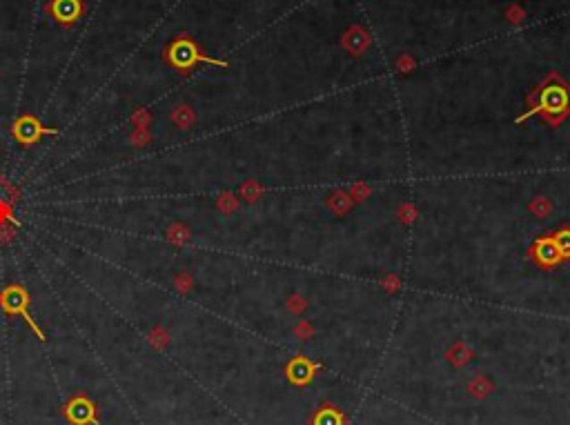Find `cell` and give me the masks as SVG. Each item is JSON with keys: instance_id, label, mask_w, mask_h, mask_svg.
<instances>
[{"instance_id": "1", "label": "cell", "mask_w": 570, "mask_h": 425, "mask_svg": "<svg viewBox=\"0 0 570 425\" xmlns=\"http://www.w3.org/2000/svg\"><path fill=\"white\" fill-rule=\"evenodd\" d=\"M0 310L7 312L9 317H22L27 321V325L36 332V336L45 341V332L41 330V325L31 319V314L27 312L29 310V294L27 289L22 285H9L3 289V303H0Z\"/></svg>"}, {"instance_id": "2", "label": "cell", "mask_w": 570, "mask_h": 425, "mask_svg": "<svg viewBox=\"0 0 570 425\" xmlns=\"http://www.w3.org/2000/svg\"><path fill=\"white\" fill-rule=\"evenodd\" d=\"M167 58L174 67H180V69H190L194 63H197V60H205V63H214V65H223L225 67L223 60H214V58L203 56L192 41H176L172 47H169Z\"/></svg>"}, {"instance_id": "3", "label": "cell", "mask_w": 570, "mask_h": 425, "mask_svg": "<svg viewBox=\"0 0 570 425\" xmlns=\"http://www.w3.org/2000/svg\"><path fill=\"white\" fill-rule=\"evenodd\" d=\"M45 134H54L56 136V129H47L41 125V120L31 116V114H25V116H20L14 125H11V136H14L18 143H22L25 147H29V145L34 143H38L41 136H45Z\"/></svg>"}, {"instance_id": "4", "label": "cell", "mask_w": 570, "mask_h": 425, "mask_svg": "<svg viewBox=\"0 0 570 425\" xmlns=\"http://www.w3.org/2000/svg\"><path fill=\"white\" fill-rule=\"evenodd\" d=\"M65 415L74 425H99V410H96L94 401H90L85 394H78L69 401Z\"/></svg>"}, {"instance_id": "5", "label": "cell", "mask_w": 570, "mask_h": 425, "mask_svg": "<svg viewBox=\"0 0 570 425\" xmlns=\"http://www.w3.org/2000/svg\"><path fill=\"white\" fill-rule=\"evenodd\" d=\"M80 11V0H54V16L60 22H74Z\"/></svg>"}, {"instance_id": "6", "label": "cell", "mask_w": 570, "mask_h": 425, "mask_svg": "<svg viewBox=\"0 0 570 425\" xmlns=\"http://www.w3.org/2000/svg\"><path fill=\"white\" fill-rule=\"evenodd\" d=\"M566 105H568L566 89H560V87L546 89V94H543V107L546 109H550V112H562Z\"/></svg>"}, {"instance_id": "7", "label": "cell", "mask_w": 570, "mask_h": 425, "mask_svg": "<svg viewBox=\"0 0 570 425\" xmlns=\"http://www.w3.org/2000/svg\"><path fill=\"white\" fill-rule=\"evenodd\" d=\"M194 112L190 105H176L172 109V123L178 127V129H190L194 125Z\"/></svg>"}, {"instance_id": "8", "label": "cell", "mask_w": 570, "mask_h": 425, "mask_svg": "<svg viewBox=\"0 0 570 425\" xmlns=\"http://www.w3.org/2000/svg\"><path fill=\"white\" fill-rule=\"evenodd\" d=\"M148 343H150L154 350H165L167 343H169V332H167V327H163V325H154L152 330L148 332Z\"/></svg>"}, {"instance_id": "9", "label": "cell", "mask_w": 570, "mask_h": 425, "mask_svg": "<svg viewBox=\"0 0 570 425\" xmlns=\"http://www.w3.org/2000/svg\"><path fill=\"white\" fill-rule=\"evenodd\" d=\"M167 240L169 243H174V245H183V243L190 238V232H187V227L185 225H180V223H172L167 227V232H165Z\"/></svg>"}, {"instance_id": "10", "label": "cell", "mask_w": 570, "mask_h": 425, "mask_svg": "<svg viewBox=\"0 0 570 425\" xmlns=\"http://www.w3.org/2000/svg\"><path fill=\"white\" fill-rule=\"evenodd\" d=\"M129 123L134 125V129H150V125H152V114L148 112V109H138V112L131 114Z\"/></svg>"}, {"instance_id": "11", "label": "cell", "mask_w": 570, "mask_h": 425, "mask_svg": "<svg viewBox=\"0 0 570 425\" xmlns=\"http://www.w3.org/2000/svg\"><path fill=\"white\" fill-rule=\"evenodd\" d=\"M127 141L134 145V147H145V145H150V141H152V131L150 129H134L127 136Z\"/></svg>"}, {"instance_id": "12", "label": "cell", "mask_w": 570, "mask_h": 425, "mask_svg": "<svg viewBox=\"0 0 570 425\" xmlns=\"http://www.w3.org/2000/svg\"><path fill=\"white\" fill-rule=\"evenodd\" d=\"M317 425H341V417L334 410H323L317 417Z\"/></svg>"}, {"instance_id": "13", "label": "cell", "mask_w": 570, "mask_h": 425, "mask_svg": "<svg viewBox=\"0 0 570 425\" xmlns=\"http://www.w3.org/2000/svg\"><path fill=\"white\" fill-rule=\"evenodd\" d=\"M174 287L178 289V292H187V289L192 287V278H190V274H178L176 278H174Z\"/></svg>"}, {"instance_id": "14", "label": "cell", "mask_w": 570, "mask_h": 425, "mask_svg": "<svg viewBox=\"0 0 570 425\" xmlns=\"http://www.w3.org/2000/svg\"><path fill=\"white\" fill-rule=\"evenodd\" d=\"M560 252H568L570 254V232H564L560 236Z\"/></svg>"}, {"instance_id": "15", "label": "cell", "mask_w": 570, "mask_h": 425, "mask_svg": "<svg viewBox=\"0 0 570 425\" xmlns=\"http://www.w3.org/2000/svg\"><path fill=\"white\" fill-rule=\"evenodd\" d=\"M0 303H3V289H0Z\"/></svg>"}]
</instances>
